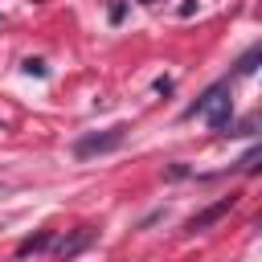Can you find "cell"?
<instances>
[{"mask_svg":"<svg viewBox=\"0 0 262 262\" xmlns=\"http://www.w3.org/2000/svg\"><path fill=\"white\" fill-rule=\"evenodd\" d=\"M225 90H229V78H221V82H213L209 90H201V94H196V102H188V106L180 111V119H196V115H205V111L213 106V98H221Z\"/></svg>","mask_w":262,"mask_h":262,"instance_id":"obj_4","label":"cell"},{"mask_svg":"<svg viewBox=\"0 0 262 262\" xmlns=\"http://www.w3.org/2000/svg\"><path fill=\"white\" fill-rule=\"evenodd\" d=\"M258 61H262V49H250L242 61H237V70H233V78H250L254 70H258Z\"/></svg>","mask_w":262,"mask_h":262,"instance_id":"obj_7","label":"cell"},{"mask_svg":"<svg viewBox=\"0 0 262 262\" xmlns=\"http://www.w3.org/2000/svg\"><path fill=\"white\" fill-rule=\"evenodd\" d=\"M258 131V115H250V119H242L237 127H229V135H254Z\"/></svg>","mask_w":262,"mask_h":262,"instance_id":"obj_10","label":"cell"},{"mask_svg":"<svg viewBox=\"0 0 262 262\" xmlns=\"http://www.w3.org/2000/svg\"><path fill=\"white\" fill-rule=\"evenodd\" d=\"M205 115H209V131L225 135V127L233 123V98H229V90H225L221 98H213V106H209Z\"/></svg>","mask_w":262,"mask_h":262,"instance_id":"obj_5","label":"cell"},{"mask_svg":"<svg viewBox=\"0 0 262 262\" xmlns=\"http://www.w3.org/2000/svg\"><path fill=\"white\" fill-rule=\"evenodd\" d=\"M123 16H127V4H123V0H115V4H111V25H119Z\"/></svg>","mask_w":262,"mask_h":262,"instance_id":"obj_12","label":"cell"},{"mask_svg":"<svg viewBox=\"0 0 262 262\" xmlns=\"http://www.w3.org/2000/svg\"><path fill=\"white\" fill-rule=\"evenodd\" d=\"M20 70H25L29 78H45V74H49V66H45V57H25V61H20Z\"/></svg>","mask_w":262,"mask_h":262,"instance_id":"obj_8","label":"cell"},{"mask_svg":"<svg viewBox=\"0 0 262 262\" xmlns=\"http://www.w3.org/2000/svg\"><path fill=\"white\" fill-rule=\"evenodd\" d=\"M176 12H180V16H184V20H188V16H192V12H196V0H184V4H180V8H176Z\"/></svg>","mask_w":262,"mask_h":262,"instance_id":"obj_13","label":"cell"},{"mask_svg":"<svg viewBox=\"0 0 262 262\" xmlns=\"http://www.w3.org/2000/svg\"><path fill=\"white\" fill-rule=\"evenodd\" d=\"M127 123H115V127H106V131H94V135H82L78 143H74V156L78 160H90V156H106V151H119L123 147V139H127Z\"/></svg>","mask_w":262,"mask_h":262,"instance_id":"obj_1","label":"cell"},{"mask_svg":"<svg viewBox=\"0 0 262 262\" xmlns=\"http://www.w3.org/2000/svg\"><path fill=\"white\" fill-rule=\"evenodd\" d=\"M53 246V229H37V233H29L20 246H16V258H29V254H41V250H49Z\"/></svg>","mask_w":262,"mask_h":262,"instance_id":"obj_6","label":"cell"},{"mask_svg":"<svg viewBox=\"0 0 262 262\" xmlns=\"http://www.w3.org/2000/svg\"><path fill=\"white\" fill-rule=\"evenodd\" d=\"M258 160H262V147L254 143V147L242 156V172H250V176H254V172H258Z\"/></svg>","mask_w":262,"mask_h":262,"instance_id":"obj_9","label":"cell"},{"mask_svg":"<svg viewBox=\"0 0 262 262\" xmlns=\"http://www.w3.org/2000/svg\"><path fill=\"white\" fill-rule=\"evenodd\" d=\"M0 131H4V123H0Z\"/></svg>","mask_w":262,"mask_h":262,"instance_id":"obj_15","label":"cell"},{"mask_svg":"<svg viewBox=\"0 0 262 262\" xmlns=\"http://www.w3.org/2000/svg\"><path fill=\"white\" fill-rule=\"evenodd\" d=\"M233 205H237V192H229V196H221L217 205H205L201 213H192L188 221H184V233H201V229H209V225H217L225 213H233Z\"/></svg>","mask_w":262,"mask_h":262,"instance_id":"obj_3","label":"cell"},{"mask_svg":"<svg viewBox=\"0 0 262 262\" xmlns=\"http://www.w3.org/2000/svg\"><path fill=\"white\" fill-rule=\"evenodd\" d=\"M139 4H156V0H139Z\"/></svg>","mask_w":262,"mask_h":262,"instance_id":"obj_14","label":"cell"},{"mask_svg":"<svg viewBox=\"0 0 262 262\" xmlns=\"http://www.w3.org/2000/svg\"><path fill=\"white\" fill-rule=\"evenodd\" d=\"M94 237H98L94 225H78L70 237H53V258H57V262H70V258H78L86 246H94Z\"/></svg>","mask_w":262,"mask_h":262,"instance_id":"obj_2","label":"cell"},{"mask_svg":"<svg viewBox=\"0 0 262 262\" xmlns=\"http://www.w3.org/2000/svg\"><path fill=\"white\" fill-rule=\"evenodd\" d=\"M164 176H168V180H184V176H192V168H184V164H172Z\"/></svg>","mask_w":262,"mask_h":262,"instance_id":"obj_11","label":"cell"}]
</instances>
